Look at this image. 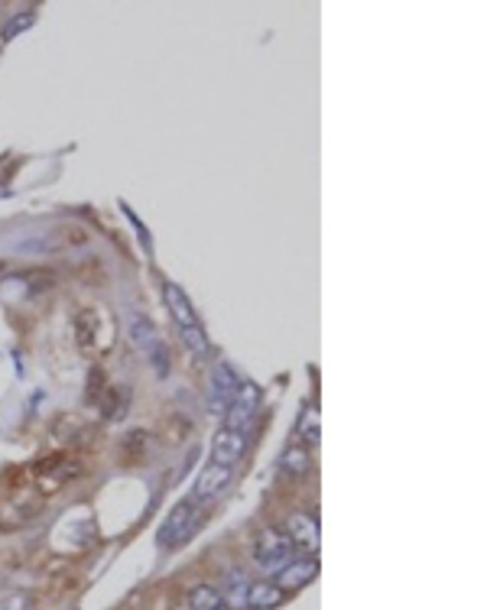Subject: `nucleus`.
Listing matches in <instances>:
<instances>
[{
	"mask_svg": "<svg viewBox=\"0 0 487 610\" xmlns=\"http://www.w3.org/2000/svg\"><path fill=\"white\" fill-rule=\"evenodd\" d=\"M163 296H166V305H169V312H172V319H176L179 335H182V341L188 344V351L195 357H208L211 348H208V338H205V331H202V325H198V315L192 312V305H188L186 292L179 289V286H172V282H166V286H163Z\"/></svg>",
	"mask_w": 487,
	"mask_h": 610,
	"instance_id": "f257e3e1",
	"label": "nucleus"
},
{
	"mask_svg": "<svg viewBox=\"0 0 487 610\" xmlns=\"http://www.w3.org/2000/svg\"><path fill=\"white\" fill-rule=\"evenodd\" d=\"M202 517H205V510H202V500H195V497L179 500L176 507L169 510V517L163 519L160 545H163V549H176V545H182L188 535H192L198 526H202Z\"/></svg>",
	"mask_w": 487,
	"mask_h": 610,
	"instance_id": "f03ea898",
	"label": "nucleus"
},
{
	"mask_svg": "<svg viewBox=\"0 0 487 610\" xmlns=\"http://www.w3.org/2000/svg\"><path fill=\"white\" fill-rule=\"evenodd\" d=\"M130 338L137 341V348L143 351L147 364L153 367V374L166 376L169 374V351H166V344H163L156 325H153L147 315H133L130 319Z\"/></svg>",
	"mask_w": 487,
	"mask_h": 610,
	"instance_id": "7ed1b4c3",
	"label": "nucleus"
},
{
	"mask_svg": "<svg viewBox=\"0 0 487 610\" xmlns=\"http://www.w3.org/2000/svg\"><path fill=\"white\" fill-rule=\"evenodd\" d=\"M257 409H260V386L250 383V380H241L234 396H231V403H227V409H225V429L244 432V429L250 425Z\"/></svg>",
	"mask_w": 487,
	"mask_h": 610,
	"instance_id": "20e7f679",
	"label": "nucleus"
},
{
	"mask_svg": "<svg viewBox=\"0 0 487 610\" xmlns=\"http://www.w3.org/2000/svg\"><path fill=\"white\" fill-rule=\"evenodd\" d=\"M253 558H257L260 568L280 572L283 565L292 562V542L286 539V533H280V529H263V533L257 535V545H253Z\"/></svg>",
	"mask_w": 487,
	"mask_h": 610,
	"instance_id": "39448f33",
	"label": "nucleus"
},
{
	"mask_svg": "<svg viewBox=\"0 0 487 610\" xmlns=\"http://www.w3.org/2000/svg\"><path fill=\"white\" fill-rule=\"evenodd\" d=\"M244 455H247V435L237 432V429H218L215 439H211V464L234 468Z\"/></svg>",
	"mask_w": 487,
	"mask_h": 610,
	"instance_id": "423d86ee",
	"label": "nucleus"
},
{
	"mask_svg": "<svg viewBox=\"0 0 487 610\" xmlns=\"http://www.w3.org/2000/svg\"><path fill=\"white\" fill-rule=\"evenodd\" d=\"M237 383H241V376H237L225 360H218L215 370H211V390H208V393H211V409H215V413L225 415V409H227V403H231V396H234Z\"/></svg>",
	"mask_w": 487,
	"mask_h": 610,
	"instance_id": "0eeeda50",
	"label": "nucleus"
},
{
	"mask_svg": "<svg viewBox=\"0 0 487 610\" xmlns=\"http://www.w3.org/2000/svg\"><path fill=\"white\" fill-rule=\"evenodd\" d=\"M319 574V562L315 558H292L290 565H283L280 572H276V581L283 591H296V588H306V584L312 581Z\"/></svg>",
	"mask_w": 487,
	"mask_h": 610,
	"instance_id": "6e6552de",
	"label": "nucleus"
},
{
	"mask_svg": "<svg viewBox=\"0 0 487 610\" xmlns=\"http://www.w3.org/2000/svg\"><path fill=\"white\" fill-rule=\"evenodd\" d=\"M286 539H290L292 545H299L302 552H319V526H315V519L306 517V513H292L290 519H286Z\"/></svg>",
	"mask_w": 487,
	"mask_h": 610,
	"instance_id": "1a4fd4ad",
	"label": "nucleus"
},
{
	"mask_svg": "<svg viewBox=\"0 0 487 610\" xmlns=\"http://www.w3.org/2000/svg\"><path fill=\"white\" fill-rule=\"evenodd\" d=\"M227 484H231V468H218V464H208V468L198 474L192 497H195V500H215L218 494H225Z\"/></svg>",
	"mask_w": 487,
	"mask_h": 610,
	"instance_id": "9d476101",
	"label": "nucleus"
},
{
	"mask_svg": "<svg viewBox=\"0 0 487 610\" xmlns=\"http://www.w3.org/2000/svg\"><path fill=\"white\" fill-rule=\"evenodd\" d=\"M283 601H286V591L273 581L250 584V591H247V607H253V610H273V607H280Z\"/></svg>",
	"mask_w": 487,
	"mask_h": 610,
	"instance_id": "9b49d317",
	"label": "nucleus"
},
{
	"mask_svg": "<svg viewBox=\"0 0 487 610\" xmlns=\"http://www.w3.org/2000/svg\"><path fill=\"white\" fill-rule=\"evenodd\" d=\"M188 601H192V610H227L225 594L208 588V584H198L195 591L188 594Z\"/></svg>",
	"mask_w": 487,
	"mask_h": 610,
	"instance_id": "f8f14e48",
	"label": "nucleus"
},
{
	"mask_svg": "<svg viewBox=\"0 0 487 610\" xmlns=\"http://www.w3.org/2000/svg\"><path fill=\"white\" fill-rule=\"evenodd\" d=\"M247 591H250V584H247V574L244 572H234L231 574V588H227V607H247Z\"/></svg>",
	"mask_w": 487,
	"mask_h": 610,
	"instance_id": "ddd939ff",
	"label": "nucleus"
},
{
	"mask_svg": "<svg viewBox=\"0 0 487 610\" xmlns=\"http://www.w3.org/2000/svg\"><path fill=\"white\" fill-rule=\"evenodd\" d=\"M283 471L292 474V478H302V474L309 471V455H306L302 448H290L286 455H283Z\"/></svg>",
	"mask_w": 487,
	"mask_h": 610,
	"instance_id": "4468645a",
	"label": "nucleus"
},
{
	"mask_svg": "<svg viewBox=\"0 0 487 610\" xmlns=\"http://www.w3.org/2000/svg\"><path fill=\"white\" fill-rule=\"evenodd\" d=\"M33 20H36V13H33V10H23V13H17V17H10V23L0 29V36H3V39H13L17 33H23L27 26H33Z\"/></svg>",
	"mask_w": 487,
	"mask_h": 610,
	"instance_id": "2eb2a0df",
	"label": "nucleus"
},
{
	"mask_svg": "<svg viewBox=\"0 0 487 610\" xmlns=\"http://www.w3.org/2000/svg\"><path fill=\"white\" fill-rule=\"evenodd\" d=\"M0 610H29V597L27 594H7L0 601Z\"/></svg>",
	"mask_w": 487,
	"mask_h": 610,
	"instance_id": "dca6fc26",
	"label": "nucleus"
},
{
	"mask_svg": "<svg viewBox=\"0 0 487 610\" xmlns=\"http://www.w3.org/2000/svg\"><path fill=\"white\" fill-rule=\"evenodd\" d=\"M299 435L306 441H319V425H315V415L312 413H306V419H302V429H299Z\"/></svg>",
	"mask_w": 487,
	"mask_h": 610,
	"instance_id": "f3484780",
	"label": "nucleus"
},
{
	"mask_svg": "<svg viewBox=\"0 0 487 610\" xmlns=\"http://www.w3.org/2000/svg\"><path fill=\"white\" fill-rule=\"evenodd\" d=\"M0 195H7V192H3V188H0Z\"/></svg>",
	"mask_w": 487,
	"mask_h": 610,
	"instance_id": "a211bd4d",
	"label": "nucleus"
}]
</instances>
